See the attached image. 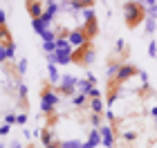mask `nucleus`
<instances>
[{"mask_svg":"<svg viewBox=\"0 0 157 148\" xmlns=\"http://www.w3.org/2000/svg\"><path fill=\"white\" fill-rule=\"evenodd\" d=\"M144 18H146V2H137V0L124 2V20L128 29H135Z\"/></svg>","mask_w":157,"mask_h":148,"instance_id":"obj_1","label":"nucleus"},{"mask_svg":"<svg viewBox=\"0 0 157 148\" xmlns=\"http://www.w3.org/2000/svg\"><path fill=\"white\" fill-rule=\"evenodd\" d=\"M72 52L74 47L67 43V38H56V49L47 54V63L52 65H70L72 63Z\"/></svg>","mask_w":157,"mask_h":148,"instance_id":"obj_2","label":"nucleus"},{"mask_svg":"<svg viewBox=\"0 0 157 148\" xmlns=\"http://www.w3.org/2000/svg\"><path fill=\"white\" fill-rule=\"evenodd\" d=\"M38 97H40V112H45L47 117H52L54 110H56V103H59V94H56L54 85L52 83H43Z\"/></svg>","mask_w":157,"mask_h":148,"instance_id":"obj_3","label":"nucleus"},{"mask_svg":"<svg viewBox=\"0 0 157 148\" xmlns=\"http://www.w3.org/2000/svg\"><path fill=\"white\" fill-rule=\"evenodd\" d=\"M94 56H97L94 45H92V43H85L83 47H76L74 52H72V63H74V65H78V67H88L90 63L94 61Z\"/></svg>","mask_w":157,"mask_h":148,"instance_id":"obj_4","label":"nucleus"},{"mask_svg":"<svg viewBox=\"0 0 157 148\" xmlns=\"http://www.w3.org/2000/svg\"><path fill=\"white\" fill-rule=\"evenodd\" d=\"M83 16H85V23H83V27H81V32H83V36L88 38V43H92V38L99 34V20H97V13H94V9H88Z\"/></svg>","mask_w":157,"mask_h":148,"instance_id":"obj_5","label":"nucleus"},{"mask_svg":"<svg viewBox=\"0 0 157 148\" xmlns=\"http://www.w3.org/2000/svg\"><path fill=\"white\" fill-rule=\"evenodd\" d=\"M76 76L72 74H65V76H61V81H59V85H56V94L59 97H74L76 94Z\"/></svg>","mask_w":157,"mask_h":148,"instance_id":"obj_6","label":"nucleus"},{"mask_svg":"<svg viewBox=\"0 0 157 148\" xmlns=\"http://www.w3.org/2000/svg\"><path fill=\"white\" fill-rule=\"evenodd\" d=\"M139 72H141V70L135 65V63H121L119 72L115 74V79H112V81H115L117 85H124L126 81H130L132 76H135V74H139Z\"/></svg>","mask_w":157,"mask_h":148,"instance_id":"obj_7","label":"nucleus"},{"mask_svg":"<svg viewBox=\"0 0 157 148\" xmlns=\"http://www.w3.org/2000/svg\"><path fill=\"white\" fill-rule=\"evenodd\" d=\"M13 40H11V32L7 27V13L5 9H0V47H11Z\"/></svg>","mask_w":157,"mask_h":148,"instance_id":"obj_8","label":"nucleus"},{"mask_svg":"<svg viewBox=\"0 0 157 148\" xmlns=\"http://www.w3.org/2000/svg\"><path fill=\"white\" fill-rule=\"evenodd\" d=\"M25 9L32 16V20H36V18H40L43 13H45V2H40V0H27Z\"/></svg>","mask_w":157,"mask_h":148,"instance_id":"obj_9","label":"nucleus"},{"mask_svg":"<svg viewBox=\"0 0 157 148\" xmlns=\"http://www.w3.org/2000/svg\"><path fill=\"white\" fill-rule=\"evenodd\" d=\"M99 132H101V144L105 148H115V130H112V126H101Z\"/></svg>","mask_w":157,"mask_h":148,"instance_id":"obj_10","label":"nucleus"},{"mask_svg":"<svg viewBox=\"0 0 157 148\" xmlns=\"http://www.w3.org/2000/svg\"><path fill=\"white\" fill-rule=\"evenodd\" d=\"M67 43H70V45H72L74 49H76V47H83L85 43H88V38H85V36H83V32H81V27H78V29H72V32H70V34H67Z\"/></svg>","mask_w":157,"mask_h":148,"instance_id":"obj_11","label":"nucleus"},{"mask_svg":"<svg viewBox=\"0 0 157 148\" xmlns=\"http://www.w3.org/2000/svg\"><path fill=\"white\" fill-rule=\"evenodd\" d=\"M119 88L121 85H117V83L115 81H108V92H105V103H108V105H112V103H115L117 101V97H119Z\"/></svg>","mask_w":157,"mask_h":148,"instance_id":"obj_12","label":"nucleus"},{"mask_svg":"<svg viewBox=\"0 0 157 148\" xmlns=\"http://www.w3.org/2000/svg\"><path fill=\"white\" fill-rule=\"evenodd\" d=\"M99 144H101V132L97 128H92L90 135H88V142H83V148H97Z\"/></svg>","mask_w":157,"mask_h":148,"instance_id":"obj_13","label":"nucleus"},{"mask_svg":"<svg viewBox=\"0 0 157 148\" xmlns=\"http://www.w3.org/2000/svg\"><path fill=\"white\" fill-rule=\"evenodd\" d=\"M49 25H52V23H49V20H45L43 16L36 18V20H32V27H34V32H36L38 36H40L43 32H47V29H49Z\"/></svg>","mask_w":157,"mask_h":148,"instance_id":"obj_14","label":"nucleus"},{"mask_svg":"<svg viewBox=\"0 0 157 148\" xmlns=\"http://www.w3.org/2000/svg\"><path fill=\"white\" fill-rule=\"evenodd\" d=\"M119 67H121V61H119V59H110V61H108V67H105L108 81H110V79H115V74L119 72Z\"/></svg>","mask_w":157,"mask_h":148,"instance_id":"obj_15","label":"nucleus"},{"mask_svg":"<svg viewBox=\"0 0 157 148\" xmlns=\"http://www.w3.org/2000/svg\"><path fill=\"white\" fill-rule=\"evenodd\" d=\"M72 105H74V108H85V105H90V97L83 94V92H78V94L72 97Z\"/></svg>","mask_w":157,"mask_h":148,"instance_id":"obj_16","label":"nucleus"},{"mask_svg":"<svg viewBox=\"0 0 157 148\" xmlns=\"http://www.w3.org/2000/svg\"><path fill=\"white\" fill-rule=\"evenodd\" d=\"M67 7H72V9H92L94 7V0H74V2H67Z\"/></svg>","mask_w":157,"mask_h":148,"instance_id":"obj_17","label":"nucleus"},{"mask_svg":"<svg viewBox=\"0 0 157 148\" xmlns=\"http://www.w3.org/2000/svg\"><path fill=\"white\" fill-rule=\"evenodd\" d=\"M90 110L94 112V115H103V99L101 97L90 99Z\"/></svg>","mask_w":157,"mask_h":148,"instance_id":"obj_18","label":"nucleus"},{"mask_svg":"<svg viewBox=\"0 0 157 148\" xmlns=\"http://www.w3.org/2000/svg\"><path fill=\"white\" fill-rule=\"evenodd\" d=\"M40 142H43V148L49 146V144L54 142V132H52V128H49V126H47V128H43V132H40Z\"/></svg>","mask_w":157,"mask_h":148,"instance_id":"obj_19","label":"nucleus"},{"mask_svg":"<svg viewBox=\"0 0 157 148\" xmlns=\"http://www.w3.org/2000/svg\"><path fill=\"white\" fill-rule=\"evenodd\" d=\"M47 74H49V83H56V85H59L61 76H59V70H56V65H52V63H47Z\"/></svg>","mask_w":157,"mask_h":148,"instance_id":"obj_20","label":"nucleus"},{"mask_svg":"<svg viewBox=\"0 0 157 148\" xmlns=\"http://www.w3.org/2000/svg\"><path fill=\"white\" fill-rule=\"evenodd\" d=\"M61 148H83V144L78 142V139H63Z\"/></svg>","mask_w":157,"mask_h":148,"instance_id":"obj_21","label":"nucleus"},{"mask_svg":"<svg viewBox=\"0 0 157 148\" xmlns=\"http://www.w3.org/2000/svg\"><path fill=\"white\" fill-rule=\"evenodd\" d=\"M146 13H148V16H151L153 20H157V2H155V0L146 2Z\"/></svg>","mask_w":157,"mask_h":148,"instance_id":"obj_22","label":"nucleus"},{"mask_svg":"<svg viewBox=\"0 0 157 148\" xmlns=\"http://www.w3.org/2000/svg\"><path fill=\"white\" fill-rule=\"evenodd\" d=\"M90 123H92V128H101V115H94V112H92L90 115Z\"/></svg>","mask_w":157,"mask_h":148,"instance_id":"obj_23","label":"nucleus"},{"mask_svg":"<svg viewBox=\"0 0 157 148\" xmlns=\"http://www.w3.org/2000/svg\"><path fill=\"white\" fill-rule=\"evenodd\" d=\"M2 119H5V123H7V126H11V123H16V115H13V112H7V115H5Z\"/></svg>","mask_w":157,"mask_h":148,"instance_id":"obj_24","label":"nucleus"},{"mask_svg":"<svg viewBox=\"0 0 157 148\" xmlns=\"http://www.w3.org/2000/svg\"><path fill=\"white\" fill-rule=\"evenodd\" d=\"M153 32H155V20L148 18V20H146V34H153Z\"/></svg>","mask_w":157,"mask_h":148,"instance_id":"obj_25","label":"nucleus"},{"mask_svg":"<svg viewBox=\"0 0 157 148\" xmlns=\"http://www.w3.org/2000/svg\"><path fill=\"white\" fill-rule=\"evenodd\" d=\"M115 47H117V52H121V54H126V40H124V38H119Z\"/></svg>","mask_w":157,"mask_h":148,"instance_id":"obj_26","label":"nucleus"},{"mask_svg":"<svg viewBox=\"0 0 157 148\" xmlns=\"http://www.w3.org/2000/svg\"><path fill=\"white\" fill-rule=\"evenodd\" d=\"M25 121H27V112H20V115H16V123L25 126Z\"/></svg>","mask_w":157,"mask_h":148,"instance_id":"obj_27","label":"nucleus"},{"mask_svg":"<svg viewBox=\"0 0 157 148\" xmlns=\"http://www.w3.org/2000/svg\"><path fill=\"white\" fill-rule=\"evenodd\" d=\"M25 70H27V59L18 61V74H25Z\"/></svg>","mask_w":157,"mask_h":148,"instance_id":"obj_28","label":"nucleus"},{"mask_svg":"<svg viewBox=\"0 0 157 148\" xmlns=\"http://www.w3.org/2000/svg\"><path fill=\"white\" fill-rule=\"evenodd\" d=\"M148 54L157 56V43H155V40H151V45H148Z\"/></svg>","mask_w":157,"mask_h":148,"instance_id":"obj_29","label":"nucleus"},{"mask_svg":"<svg viewBox=\"0 0 157 148\" xmlns=\"http://www.w3.org/2000/svg\"><path fill=\"white\" fill-rule=\"evenodd\" d=\"M9 130H11V126H0V137H7V135H9Z\"/></svg>","mask_w":157,"mask_h":148,"instance_id":"obj_30","label":"nucleus"},{"mask_svg":"<svg viewBox=\"0 0 157 148\" xmlns=\"http://www.w3.org/2000/svg\"><path fill=\"white\" fill-rule=\"evenodd\" d=\"M135 137H137V135H135V132H124V139H126V142H132Z\"/></svg>","mask_w":157,"mask_h":148,"instance_id":"obj_31","label":"nucleus"},{"mask_svg":"<svg viewBox=\"0 0 157 148\" xmlns=\"http://www.w3.org/2000/svg\"><path fill=\"white\" fill-rule=\"evenodd\" d=\"M0 63H7V52H5V47H0Z\"/></svg>","mask_w":157,"mask_h":148,"instance_id":"obj_32","label":"nucleus"},{"mask_svg":"<svg viewBox=\"0 0 157 148\" xmlns=\"http://www.w3.org/2000/svg\"><path fill=\"white\" fill-rule=\"evenodd\" d=\"M45 148H61V142H52V144L45 146Z\"/></svg>","mask_w":157,"mask_h":148,"instance_id":"obj_33","label":"nucleus"},{"mask_svg":"<svg viewBox=\"0 0 157 148\" xmlns=\"http://www.w3.org/2000/svg\"><path fill=\"white\" fill-rule=\"evenodd\" d=\"M11 148H20V142H11Z\"/></svg>","mask_w":157,"mask_h":148,"instance_id":"obj_34","label":"nucleus"},{"mask_svg":"<svg viewBox=\"0 0 157 148\" xmlns=\"http://www.w3.org/2000/svg\"><path fill=\"white\" fill-rule=\"evenodd\" d=\"M151 115H153V117H157V108H151Z\"/></svg>","mask_w":157,"mask_h":148,"instance_id":"obj_35","label":"nucleus"},{"mask_svg":"<svg viewBox=\"0 0 157 148\" xmlns=\"http://www.w3.org/2000/svg\"><path fill=\"white\" fill-rule=\"evenodd\" d=\"M155 121H157V117H155Z\"/></svg>","mask_w":157,"mask_h":148,"instance_id":"obj_36","label":"nucleus"}]
</instances>
